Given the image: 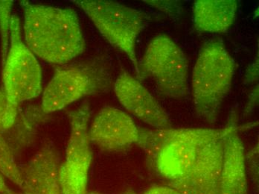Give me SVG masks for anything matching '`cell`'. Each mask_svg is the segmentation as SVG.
Wrapping results in <instances>:
<instances>
[{
    "label": "cell",
    "mask_w": 259,
    "mask_h": 194,
    "mask_svg": "<svg viewBox=\"0 0 259 194\" xmlns=\"http://www.w3.org/2000/svg\"><path fill=\"white\" fill-rule=\"evenodd\" d=\"M112 84L108 69L100 61L57 69L42 93L45 113L61 111L79 99L106 91Z\"/></svg>",
    "instance_id": "cell-7"
},
{
    "label": "cell",
    "mask_w": 259,
    "mask_h": 194,
    "mask_svg": "<svg viewBox=\"0 0 259 194\" xmlns=\"http://www.w3.org/2000/svg\"><path fill=\"white\" fill-rule=\"evenodd\" d=\"M0 194H17V193H12V192H10V193H0Z\"/></svg>",
    "instance_id": "cell-24"
},
{
    "label": "cell",
    "mask_w": 259,
    "mask_h": 194,
    "mask_svg": "<svg viewBox=\"0 0 259 194\" xmlns=\"http://www.w3.org/2000/svg\"><path fill=\"white\" fill-rule=\"evenodd\" d=\"M245 151L235 123L225 136L220 194H248Z\"/></svg>",
    "instance_id": "cell-12"
},
{
    "label": "cell",
    "mask_w": 259,
    "mask_h": 194,
    "mask_svg": "<svg viewBox=\"0 0 259 194\" xmlns=\"http://www.w3.org/2000/svg\"><path fill=\"white\" fill-rule=\"evenodd\" d=\"M59 167L56 149L51 143H44L21 170L23 194H62Z\"/></svg>",
    "instance_id": "cell-11"
},
{
    "label": "cell",
    "mask_w": 259,
    "mask_h": 194,
    "mask_svg": "<svg viewBox=\"0 0 259 194\" xmlns=\"http://www.w3.org/2000/svg\"><path fill=\"white\" fill-rule=\"evenodd\" d=\"M20 27L18 16L12 14L10 44L3 64V90L11 106L16 110L22 102L39 97L42 90L40 65L23 40Z\"/></svg>",
    "instance_id": "cell-6"
},
{
    "label": "cell",
    "mask_w": 259,
    "mask_h": 194,
    "mask_svg": "<svg viewBox=\"0 0 259 194\" xmlns=\"http://www.w3.org/2000/svg\"><path fill=\"white\" fill-rule=\"evenodd\" d=\"M143 194H181L176 189L168 185H155L150 187Z\"/></svg>",
    "instance_id": "cell-19"
},
{
    "label": "cell",
    "mask_w": 259,
    "mask_h": 194,
    "mask_svg": "<svg viewBox=\"0 0 259 194\" xmlns=\"http://www.w3.org/2000/svg\"><path fill=\"white\" fill-rule=\"evenodd\" d=\"M12 1H0V32H1L2 58L3 64L9 51L10 40V25L12 19Z\"/></svg>",
    "instance_id": "cell-15"
},
{
    "label": "cell",
    "mask_w": 259,
    "mask_h": 194,
    "mask_svg": "<svg viewBox=\"0 0 259 194\" xmlns=\"http://www.w3.org/2000/svg\"><path fill=\"white\" fill-rule=\"evenodd\" d=\"M122 194H136V193H134V192H133V191H127V192H125V193H122Z\"/></svg>",
    "instance_id": "cell-22"
},
{
    "label": "cell",
    "mask_w": 259,
    "mask_h": 194,
    "mask_svg": "<svg viewBox=\"0 0 259 194\" xmlns=\"http://www.w3.org/2000/svg\"><path fill=\"white\" fill-rule=\"evenodd\" d=\"M10 192H12V190L9 189V186L6 184L4 176L0 173V193H10Z\"/></svg>",
    "instance_id": "cell-21"
},
{
    "label": "cell",
    "mask_w": 259,
    "mask_h": 194,
    "mask_svg": "<svg viewBox=\"0 0 259 194\" xmlns=\"http://www.w3.org/2000/svg\"><path fill=\"white\" fill-rule=\"evenodd\" d=\"M72 3L88 15L107 42L127 56L138 75L137 39L151 16L116 2L76 0Z\"/></svg>",
    "instance_id": "cell-4"
},
{
    "label": "cell",
    "mask_w": 259,
    "mask_h": 194,
    "mask_svg": "<svg viewBox=\"0 0 259 194\" xmlns=\"http://www.w3.org/2000/svg\"><path fill=\"white\" fill-rule=\"evenodd\" d=\"M24 14V42L37 58L64 64L83 53L85 40L78 14L69 8L20 2Z\"/></svg>",
    "instance_id": "cell-1"
},
{
    "label": "cell",
    "mask_w": 259,
    "mask_h": 194,
    "mask_svg": "<svg viewBox=\"0 0 259 194\" xmlns=\"http://www.w3.org/2000/svg\"><path fill=\"white\" fill-rule=\"evenodd\" d=\"M203 145L197 154L193 167L181 180L167 185L176 189L181 194H220V178L224 157L225 136Z\"/></svg>",
    "instance_id": "cell-8"
},
{
    "label": "cell",
    "mask_w": 259,
    "mask_h": 194,
    "mask_svg": "<svg viewBox=\"0 0 259 194\" xmlns=\"http://www.w3.org/2000/svg\"><path fill=\"white\" fill-rule=\"evenodd\" d=\"M235 62L224 43H205L199 52L191 80L194 111L209 124L217 121L221 105L231 89Z\"/></svg>",
    "instance_id": "cell-3"
},
{
    "label": "cell",
    "mask_w": 259,
    "mask_h": 194,
    "mask_svg": "<svg viewBox=\"0 0 259 194\" xmlns=\"http://www.w3.org/2000/svg\"><path fill=\"white\" fill-rule=\"evenodd\" d=\"M238 3L235 0H198L194 4V26L197 31L224 33L233 26Z\"/></svg>",
    "instance_id": "cell-13"
},
{
    "label": "cell",
    "mask_w": 259,
    "mask_h": 194,
    "mask_svg": "<svg viewBox=\"0 0 259 194\" xmlns=\"http://www.w3.org/2000/svg\"><path fill=\"white\" fill-rule=\"evenodd\" d=\"M115 94L126 111L156 129L172 128L168 113L155 97L128 72H121L114 83Z\"/></svg>",
    "instance_id": "cell-10"
},
{
    "label": "cell",
    "mask_w": 259,
    "mask_h": 194,
    "mask_svg": "<svg viewBox=\"0 0 259 194\" xmlns=\"http://www.w3.org/2000/svg\"><path fill=\"white\" fill-rule=\"evenodd\" d=\"M246 172L255 187L258 186V146L252 148L245 154Z\"/></svg>",
    "instance_id": "cell-17"
},
{
    "label": "cell",
    "mask_w": 259,
    "mask_h": 194,
    "mask_svg": "<svg viewBox=\"0 0 259 194\" xmlns=\"http://www.w3.org/2000/svg\"><path fill=\"white\" fill-rule=\"evenodd\" d=\"M223 129H148L140 128L137 146L151 168L167 184L184 178L193 167L200 148L228 131Z\"/></svg>",
    "instance_id": "cell-2"
},
{
    "label": "cell",
    "mask_w": 259,
    "mask_h": 194,
    "mask_svg": "<svg viewBox=\"0 0 259 194\" xmlns=\"http://www.w3.org/2000/svg\"><path fill=\"white\" fill-rule=\"evenodd\" d=\"M144 3L172 17H179L182 13V10H183L181 3L178 1H151V0H148V1H144Z\"/></svg>",
    "instance_id": "cell-18"
},
{
    "label": "cell",
    "mask_w": 259,
    "mask_h": 194,
    "mask_svg": "<svg viewBox=\"0 0 259 194\" xmlns=\"http://www.w3.org/2000/svg\"><path fill=\"white\" fill-rule=\"evenodd\" d=\"M88 194H101V193H95V192H88Z\"/></svg>",
    "instance_id": "cell-23"
},
{
    "label": "cell",
    "mask_w": 259,
    "mask_h": 194,
    "mask_svg": "<svg viewBox=\"0 0 259 194\" xmlns=\"http://www.w3.org/2000/svg\"><path fill=\"white\" fill-rule=\"evenodd\" d=\"M0 173L21 188L23 185L21 169L16 162L10 145L2 133H0Z\"/></svg>",
    "instance_id": "cell-14"
},
{
    "label": "cell",
    "mask_w": 259,
    "mask_h": 194,
    "mask_svg": "<svg viewBox=\"0 0 259 194\" xmlns=\"http://www.w3.org/2000/svg\"><path fill=\"white\" fill-rule=\"evenodd\" d=\"M139 135L140 128L128 113L109 105L98 112L89 128L91 143L108 152L137 145Z\"/></svg>",
    "instance_id": "cell-9"
},
{
    "label": "cell",
    "mask_w": 259,
    "mask_h": 194,
    "mask_svg": "<svg viewBox=\"0 0 259 194\" xmlns=\"http://www.w3.org/2000/svg\"><path fill=\"white\" fill-rule=\"evenodd\" d=\"M258 61L257 60L256 62H254L251 65L250 69H249V73L246 74V81L251 83L255 81L258 78Z\"/></svg>",
    "instance_id": "cell-20"
},
{
    "label": "cell",
    "mask_w": 259,
    "mask_h": 194,
    "mask_svg": "<svg viewBox=\"0 0 259 194\" xmlns=\"http://www.w3.org/2000/svg\"><path fill=\"white\" fill-rule=\"evenodd\" d=\"M145 79L152 80L164 97L183 99L190 93L187 57L167 34L154 37L139 61L137 80Z\"/></svg>",
    "instance_id": "cell-5"
},
{
    "label": "cell",
    "mask_w": 259,
    "mask_h": 194,
    "mask_svg": "<svg viewBox=\"0 0 259 194\" xmlns=\"http://www.w3.org/2000/svg\"><path fill=\"white\" fill-rule=\"evenodd\" d=\"M18 110L11 106L3 89L0 88V133L4 134L13 127Z\"/></svg>",
    "instance_id": "cell-16"
}]
</instances>
